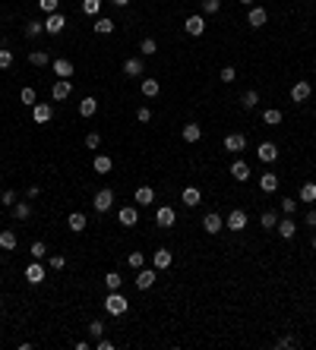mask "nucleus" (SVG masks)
<instances>
[{
    "mask_svg": "<svg viewBox=\"0 0 316 350\" xmlns=\"http://www.w3.org/2000/svg\"><path fill=\"white\" fill-rule=\"evenodd\" d=\"M225 227L234 230V233L243 230V227H247V212H243V208H234V212L228 215V221H225Z\"/></svg>",
    "mask_w": 316,
    "mask_h": 350,
    "instance_id": "obj_8",
    "label": "nucleus"
},
{
    "mask_svg": "<svg viewBox=\"0 0 316 350\" xmlns=\"http://www.w3.org/2000/svg\"><path fill=\"white\" fill-rule=\"evenodd\" d=\"M67 29V16L57 10V13H48V19H44V32L48 35H60Z\"/></svg>",
    "mask_w": 316,
    "mask_h": 350,
    "instance_id": "obj_3",
    "label": "nucleus"
},
{
    "mask_svg": "<svg viewBox=\"0 0 316 350\" xmlns=\"http://www.w3.org/2000/svg\"><path fill=\"white\" fill-rule=\"evenodd\" d=\"M38 7L44 13H57V7H60V0H38Z\"/></svg>",
    "mask_w": 316,
    "mask_h": 350,
    "instance_id": "obj_48",
    "label": "nucleus"
},
{
    "mask_svg": "<svg viewBox=\"0 0 316 350\" xmlns=\"http://www.w3.org/2000/svg\"><path fill=\"white\" fill-rule=\"evenodd\" d=\"M139 51H143V57H152V54H158V41H155V38H143V44H139Z\"/></svg>",
    "mask_w": 316,
    "mask_h": 350,
    "instance_id": "obj_38",
    "label": "nucleus"
},
{
    "mask_svg": "<svg viewBox=\"0 0 316 350\" xmlns=\"http://www.w3.org/2000/svg\"><path fill=\"white\" fill-rule=\"evenodd\" d=\"M98 10H101V0H83V13L86 16H98Z\"/></svg>",
    "mask_w": 316,
    "mask_h": 350,
    "instance_id": "obj_42",
    "label": "nucleus"
},
{
    "mask_svg": "<svg viewBox=\"0 0 316 350\" xmlns=\"http://www.w3.org/2000/svg\"><path fill=\"white\" fill-rule=\"evenodd\" d=\"M136 120H139V123H149V120H152V111H149V108H139V111H136Z\"/></svg>",
    "mask_w": 316,
    "mask_h": 350,
    "instance_id": "obj_53",
    "label": "nucleus"
},
{
    "mask_svg": "<svg viewBox=\"0 0 316 350\" xmlns=\"http://www.w3.org/2000/svg\"><path fill=\"white\" fill-rule=\"evenodd\" d=\"M294 208H297V199H285L282 202V212L285 215H294Z\"/></svg>",
    "mask_w": 316,
    "mask_h": 350,
    "instance_id": "obj_54",
    "label": "nucleus"
},
{
    "mask_svg": "<svg viewBox=\"0 0 316 350\" xmlns=\"http://www.w3.org/2000/svg\"><path fill=\"white\" fill-rule=\"evenodd\" d=\"M51 114H54V111H51V104H48V101H38V104L32 108V120H35V123H48V120H51Z\"/></svg>",
    "mask_w": 316,
    "mask_h": 350,
    "instance_id": "obj_14",
    "label": "nucleus"
},
{
    "mask_svg": "<svg viewBox=\"0 0 316 350\" xmlns=\"http://www.w3.org/2000/svg\"><path fill=\"white\" fill-rule=\"evenodd\" d=\"M92 29H95L98 35H111V32H114V19L101 16V19H95V26H92Z\"/></svg>",
    "mask_w": 316,
    "mask_h": 350,
    "instance_id": "obj_33",
    "label": "nucleus"
},
{
    "mask_svg": "<svg viewBox=\"0 0 316 350\" xmlns=\"http://www.w3.org/2000/svg\"><path fill=\"white\" fill-rule=\"evenodd\" d=\"M44 32V22H38V19H32L29 26H26V38H38V35Z\"/></svg>",
    "mask_w": 316,
    "mask_h": 350,
    "instance_id": "obj_39",
    "label": "nucleus"
},
{
    "mask_svg": "<svg viewBox=\"0 0 316 350\" xmlns=\"http://www.w3.org/2000/svg\"><path fill=\"white\" fill-rule=\"evenodd\" d=\"M123 73H127V76H143V73H146L143 57H127V60H123Z\"/></svg>",
    "mask_w": 316,
    "mask_h": 350,
    "instance_id": "obj_13",
    "label": "nucleus"
},
{
    "mask_svg": "<svg viewBox=\"0 0 316 350\" xmlns=\"http://www.w3.org/2000/svg\"><path fill=\"white\" fill-rule=\"evenodd\" d=\"M155 281H158V268L155 265H152V268H139V272H136V287L139 290H149Z\"/></svg>",
    "mask_w": 316,
    "mask_h": 350,
    "instance_id": "obj_2",
    "label": "nucleus"
},
{
    "mask_svg": "<svg viewBox=\"0 0 316 350\" xmlns=\"http://www.w3.org/2000/svg\"><path fill=\"white\" fill-rule=\"evenodd\" d=\"M256 155H260V161H275V158H278V148H275L272 142H260Z\"/></svg>",
    "mask_w": 316,
    "mask_h": 350,
    "instance_id": "obj_25",
    "label": "nucleus"
},
{
    "mask_svg": "<svg viewBox=\"0 0 316 350\" xmlns=\"http://www.w3.org/2000/svg\"><path fill=\"white\" fill-rule=\"evenodd\" d=\"M313 249H316V237H313Z\"/></svg>",
    "mask_w": 316,
    "mask_h": 350,
    "instance_id": "obj_61",
    "label": "nucleus"
},
{
    "mask_svg": "<svg viewBox=\"0 0 316 350\" xmlns=\"http://www.w3.org/2000/svg\"><path fill=\"white\" fill-rule=\"evenodd\" d=\"M13 218H16V221H29V218H32V205H29V202H16V205H13Z\"/></svg>",
    "mask_w": 316,
    "mask_h": 350,
    "instance_id": "obj_30",
    "label": "nucleus"
},
{
    "mask_svg": "<svg viewBox=\"0 0 316 350\" xmlns=\"http://www.w3.org/2000/svg\"><path fill=\"white\" fill-rule=\"evenodd\" d=\"M231 177L237 180V183L250 180V164H247V161H240V158H234V161H231Z\"/></svg>",
    "mask_w": 316,
    "mask_h": 350,
    "instance_id": "obj_10",
    "label": "nucleus"
},
{
    "mask_svg": "<svg viewBox=\"0 0 316 350\" xmlns=\"http://www.w3.org/2000/svg\"><path fill=\"white\" fill-rule=\"evenodd\" d=\"M310 82H307V79H300V82H294V85H291V101H294V104H303V101H310Z\"/></svg>",
    "mask_w": 316,
    "mask_h": 350,
    "instance_id": "obj_6",
    "label": "nucleus"
},
{
    "mask_svg": "<svg viewBox=\"0 0 316 350\" xmlns=\"http://www.w3.org/2000/svg\"><path fill=\"white\" fill-rule=\"evenodd\" d=\"M200 139H203V130H200V123H186L183 126V142H200Z\"/></svg>",
    "mask_w": 316,
    "mask_h": 350,
    "instance_id": "obj_24",
    "label": "nucleus"
},
{
    "mask_svg": "<svg viewBox=\"0 0 316 350\" xmlns=\"http://www.w3.org/2000/svg\"><path fill=\"white\" fill-rule=\"evenodd\" d=\"M92 167H95V173H108V170L114 167V161H111V155H95Z\"/></svg>",
    "mask_w": 316,
    "mask_h": 350,
    "instance_id": "obj_28",
    "label": "nucleus"
},
{
    "mask_svg": "<svg viewBox=\"0 0 316 350\" xmlns=\"http://www.w3.org/2000/svg\"><path fill=\"white\" fill-rule=\"evenodd\" d=\"M240 104H243V108H247V111H253L256 108V104H260V92H243V98H240Z\"/></svg>",
    "mask_w": 316,
    "mask_h": 350,
    "instance_id": "obj_35",
    "label": "nucleus"
},
{
    "mask_svg": "<svg viewBox=\"0 0 316 350\" xmlns=\"http://www.w3.org/2000/svg\"><path fill=\"white\" fill-rule=\"evenodd\" d=\"M10 66H13V51L0 48V69H10Z\"/></svg>",
    "mask_w": 316,
    "mask_h": 350,
    "instance_id": "obj_44",
    "label": "nucleus"
},
{
    "mask_svg": "<svg viewBox=\"0 0 316 350\" xmlns=\"http://www.w3.org/2000/svg\"><path fill=\"white\" fill-rule=\"evenodd\" d=\"M139 89H143L146 98H155L158 95V79H143V85H139Z\"/></svg>",
    "mask_w": 316,
    "mask_h": 350,
    "instance_id": "obj_36",
    "label": "nucleus"
},
{
    "mask_svg": "<svg viewBox=\"0 0 316 350\" xmlns=\"http://www.w3.org/2000/svg\"><path fill=\"white\" fill-rule=\"evenodd\" d=\"M263 123L266 126H278V123H282V111H275V108L263 111Z\"/></svg>",
    "mask_w": 316,
    "mask_h": 350,
    "instance_id": "obj_34",
    "label": "nucleus"
},
{
    "mask_svg": "<svg viewBox=\"0 0 316 350\" xmlns=\"http://www.w3.org/2000/svg\"><path fill=\"white\" fill-rule=\"evenodd\" d=\"M19 101H22V104H29V108H35V104H38V95H35V89L26 85V89L19 92Z\"/></svg>",
    "mask_w": 316,
    "mask_h": 350,
    "instance_id": "obj_37",
    "label": "nucleus"
},
{
    "mask_svg": "<svg viewBox=\"0 0 316 350\" xmlns=\"http://www.w3.org/2000/svg\"><path fill=\"white\" fill-rule=\"evenodd\" d=\"M104 284H108V290H120V284H123V278L117 275V272H108V278H104Z\"/></svg>",
    "mask_w": 316,
    "mask_h": 350,
    "instance_id": "obj_43",
    "label": "nucleus"
},
{
    "mask_svg": "<svg viewBox=\"0 0 316 350\" xmlns=\"http://www.w3.org/2000/svg\"><path fill=\"white\" fill-rule=\"evenodd\" d=\"M218 10H221V0H203V13L212 16V13H218Z\"/></svg>",
    "mask_w": 316,
    "mask_h": 350,
    "instance_id": "obj_47",
    "label": "nucleus"
},
{
    "mask_svg": "<svg viewBox=\"0 0 316 350\" xmlns=\"http://www.w3.org/2000/svg\"><path fill=\"white\" fill-rule=\"evenodd\" d=\"M51 268H54V272H60V268L67 265V259H64V255H51V262H48Z\"/></svg>",
    "mask_w": 316,
    "mask_h": 350,
    "instance_id": "obj_52",
    "label": "nucleus"
},
{
    "mask_svg": "<svg viewBox=\"0 0 316 350\" xmlns=\"http://www.w3.org/2000/svg\"><path fill=\"white\" fill-rule=\"evenodd\" d=\"M240 4H243V7H256V0H240Z\"/></svg>",
    "mask_w": 316,
    "mask_h": 350,
    "instance_id": "obj_60",
    "label": "nucleus"
},
{
    "mask_svg": "<svg viewBox=\"0 0 316 350\" xmlns=\"http://www.w3.org/2000/svg\"><path fill=\"white\" fill-rule=\"evenodd\" d=\"M16 243H19V240H16L13 230H4V233H0V249H4V252H13Z\"/></svg>",
    "mask_w": 316,
    "mask_h": 350,
    "instance_id": "obj_27",
    "label": "nucleus"
},
{
    "mask_svg": "<svg viewBox=\"0 0 316 350\" xmlns=\"http://www.w3.org/2000/svg\"><path fill=\"white\" fill-rule=\"evenodd\" d=\"M38 193H41V190H38V186H29V190H26V196H29V202H32V199H35V196H38Z\"/></svg>",
    "mask_w": 316,
    "mask_h": 350,
    "instance_id": "obj_58",
    "label": "nucleus"
},
{
    "mask_svg": "<svg viewBox=\"0 0 316 350\" xmlns=\"http://www.w3.org/2000/svg\"><path fill=\"white\" fill-rule=\"evenodd\" d=\"M218 79H221V82H234V79H237V73H234V66H225V69L218 73Z\"/></svg>",
    "mask_w": 316,
    "mask_h": 350,
    "instance_id": "obj_49",
    "label": "nucleus"
},
{
    "mask_svg": "<svg viewBox=\"0 0 316 350\" xmlns=\"http://www.w3.org/2000/svg\"><path fill=\"white\" fill-rule=\"evenodd\" d=\"M171 262H174L171 249H158V252H152V265H155L158 272H165V268H171Z\"/></svg>",
    "mask_w": 316,
    "mask_h": 350,
    "instance_id": "obj_16",
    "label": "nucleus"
},
{
    "mask_svg": "<svg viewBox=\"0 0 316 350\" xmlns=\"http://www.w3.org/2000/svg\"><path fill=\"white\" fill-rule=\"evenodd\" d=\"M225 148L228 151H243V148H247V136H243V133H228L225 136Z\"/></svg>",
    "mask_w": 316,
    "mask_h": 350,
    "instance_id": "obj_15",
    "label": "nucleus"
},
{
    "mask_svg": "<svg viewBox=\"0 0 316 350\" xmlns=\"http://www.w3.org/2000/svg\"><path fill=\"white\" fill-rule=\"evenodd\" d=\"M247 19H250V26H253V29H263V26H266V19H269V13H266L263 7H250Z\"/></svg>",
    "mask_w": 316,
    "mask_h": 350,
    "instance_id": "obj_21",
    "label": "nucleus"
},
{
    "mask_svg": "<svg viewBox=\"0 0 316 350\" xmlns=\"http://www.w3.org/2000/svg\"><path fill=\"white\" fill-rule=\"evenodd\" d=\"M70 92H73L70 79H57V82L51 85V98H54V101H64V98H70Z\"/></svg>",
    "mask_w": 316,
    "mask_h": 350,
    "instance_id": "obj_12",
    "label": "nucleus"
},
{
    "mask_svg": "<svg viewBox=\"0 0 316 350\" xmlns=\"http://www.w3.org/2000/svg\"><path fill=\"white\" fill-rule=\"evenodd\" d=\"M260 190L263 193H275L278 190V173H272V170L263 173V177H260Z\"/></svg>",
    "mask_w": 316,
    "mask_h": 350,
    "instance_id": "obj_23",
    "label": "nucleus"
},
{
    "mask_svg": "<svg viewBox=\"0 0 316 350\" xmlns=\"http://www.w3.org/2000/svg\"><path fill=\"white\" fill-rule=\"evenodd\" d=\"M143 252H130V255H127V265H130V268H136V272H139V268H143Z\"/></svg>",
    "mask_w": 316,
    "mask_h": 350,
    "instance_id": "obj_45",
    "label": "nucleus"
},
{
    "mask_svg": "<svg viewBox=\"0 0 316 350\" xmlns=\"http://www.w3.org/2000/svg\"><path fill=\"white\" fill-rule=\"evenodd\" d=\"M51 66H54V76H60V79L73 76V60H67V57H57Z\"/></svg>",
    "mask_w": 316,
    "mask_h": 350,
    "instance_id": "obj_18",
    "label": "nucleus"
},
{
    "mask_svg": "<svg viewBox=\"0 0 316 350\" xmlns=\"http://www.w3.org/2000/svg\"><path fill=\"white\" fill-rule=\"evenodd\" d=\"M111 4H114V7H120V10H123V7H130V0H111Z\"/></svg>",
    "mask_w": 316,
    "mask_h": 350,
    "instance_id": "obj_59",
    "label": "nucleus"
},
{
    "mask_svg": "<svg viewBox=\"0 0 316 350\" xmlns=\"http://www.w3.org/2000/svg\"><path fill=\"white\" fill-rule=\"evenodd\" d=\"M95 347H98V350H114V344L108 341V337H98V341H95Z\"/></svg>",
    "mask_w": 316,
    "mask_h": 350,
    "instance_id": "obj_55",
    "label": "nucleus"
},
{
    "mask_svg": "<svg viewBox=\"0 0 316 350\" xmlns=\"http://www.w3.org/2000/svg\"><path fill=\"white\" fill-rule=\"evenodd\" d=\"M297 202H316V183L313 180H307V183L300 186V199Z\"/></svg>",
    "mask_w": 316,
    "mask_h": 350,
    "instance_id": "obj_29",
    "label": "nucleus"
},
{
    "mask_svg": "<svg viewBox=\"0 0 316 350\" xmlns=\"http://www.w3.org/2000/svg\"><path fill=\"white\" fill-rule=\"evenodd\" d=\"M155 202V190L152 186H139L136 190V205H152Z\"/></svg>",
    "mask_w": 316,
    "mask_h": 350,
    "instance_id": "obj_26",
    "label": "nucleus"
},
{
    "mask_svg": "<svg viewBox=\"0 0 316 350\" xmlns=\"http://www.w3.org/2000/svg\"><path fill=\"white\" fill-rule=\"evenodd\" d=\"M183 32H186V35H193V38H200V35L206 32V19H203L200 13L186 16V22H183Z\"/></svg>",
    "mask_w": 316,
    "mask_h": 350,
    "instance_id": "obj_4",
    "label": "nucleus"
},
{
    "mask_svg": "<svg viewBox=\"0 0 316 350\" xmlns=\"http://www.w3.org/2000/svg\"><path fill=\"white\" fill-rule=\"evenodd\" d=\"M200 202H203V193L196 190V186H183V205L186 208H196Z\"/></svg>",
    "mask_w": 316,
    "mask_h": 350,
    "instance_id": "obj_22",
    "label": "nucleus"
},
{
    "mask_svg": "<svg viewBox=\"0 0 316 350\" xmlns=\"http://www.w3.org/2000/svg\"><path fill=\"white\" fill-rule=\"evenodd\" d=\"M44 252H48V246H44L41 240H35L32 243V259H44Z\"/></svg>",
    "mask_w": 316,
    "mask_h": 350,
    "instance_id": "obj_46",
    "label": "nucleus"
},
{
    "mask_svg": "<svg viewBox=\"0 0 316 350\" xmlns=\"http://www.w3.org/2000/svg\"><path fill=\"white\" fill-rule=\"evenodd\" d=\"M29 63L32 66H48L51 57H48V51H29Z\"/></svg>",
    "mask_w": 316,
    "mask_h": 350,
    "instance_id": "obj_31",
    "label": "nucleus"
},
{
    "mask_svg": "<svg viewBox=\"0 0 316 350\" xmlns=\"http://www.w3.org/2000/svg\"><path fill=\"white\" fill-rule=\"evenodd\" d=\"M26 281H29V284H41V281H44V268L38 265V259L29 262V268H26Z\"/></svg>",
    "mask_w": 316,
    "mask_h": 350,
    "instance_id": "obj_19",
    "label": "nucleus"
},
{
    "mask_svg": "<svg viewBox=\"0 0 316 350\" xmlns=\"http://www.w3.org/2000/svg\"><path fill=\"white\" fill-rule=\"evenodd\" d=\"M104 309H108V316H123V312L130 309V300H127L120 290H108V297H104Z\"/></svg>",
    "mask_w": 316,
    "mask_h": 350,
    "instance_id": "obj_1",
    "label": "nucleus"
},
{
    "mask_svg": "<svg viewBox=\"0 0 316 350\" xmlns=\"http://www.w3.org/2000/svg\"><path fill=\"white\" fill-rule=\"evenodd\" d=\"M0 202H4V205H10V208H13V205H16V193H13V190H7L4 196H0Z\"/></svg>",
    "mask_w": 316,
    "mask_h": 350,
    "instance_id": "obj_51",
    "label": "nucleus"
},
{
    "mask_svg": "<svg viewBox=\"0 0 316 350\" xmlns=\"http://www.w3.org/2000/svg\"><path fill=\"white\" fill-rule=\"evenodd\" d=\"M174 221H177V212H174L171 205H161L155 212V224L158 227H174Z\"/></svg>",
    "mask_w": 316,
    "mask_h": 350,
    "instance_id": "obj_9",
    "label": "nucleus"
},
{
    "mask_svg": "<svg viewBox=\"0 0 316 350\" xmlns=\"http://www.w3.org/2000/svg\"><path fill=\"white\" fill-rule=\"evenodd\" d=\"M89 334L95 337V341H98V337H104V322H101V319H92V322H89Z\"/></svg>",
    "mask_w": 316,
    "mask_h": 350,
    "instance_id": "obj_41",
    "label": "nucleus"
},
{
    "mask_svg": "<svg viewBox=\"0 0 316 350\" xmlns=\"http://www.w3.org/2000/svg\"><path fill=\"white\" fill-rule=\"evenodd\" d=\"M98 145H101V136H98V133H89V136H86V148H92V151H95Z\"/></svg>",
    "mask_w": 316,
    "mask_h": 350,
    "instance_id": "obj_50",
    "label": "nucleus"
},
{
    "mask_svg": "<svg viewBox=\"0 0 316 350\" xmlns=\"http://www.w3.org/2000/svg\"><path fill=\"white\" fill-rule=\"evenodd\" d=\"M275 230H278V237H282V240H291V237H294V233H297V224H294V221H291V215H285L282 221H278V224H275Z\"/></svg>",
    "mask_w": 316,
    "mask_h": 350,
    "instance_id": "obj_11",
    "label": "nucleus"
},
{
    "mask_svg": "<svg viewBox=\"0 0 316 350\" xmlns=\"http://www.w3.org/2000/svg\"><path fill=\"white\" fill-rule=\"evenodd\" d=\"M260 224H263L266 230H275V224H278V215H275V212H263V218H260Z\"/></svg>",
    "mask_w": 316,
    "mask_h": 350,
    "instance_id": "obj_40",
    "label": "nucleus"
},
{
    "mask_svg": "<svg viewBox=\"0 0 316 350\" xmlns=\"http://www.w3.org/2000/svg\"><path fill=\"white\" fill-rule=\"evenodd\" d=\"M117 221H120L123 227H136L139 224V208L136 205H123L120 212H117Z\"/></svg>",
    "mask_w": 316,
    "mask_h": 350,
    "instance_id": "obj_5",
    "label": "nucleus"
},
{
    "mask_svg": "<svg viewBox=\"0 0 316 350\" xmlns=\"http://www.w3.org/2000/svg\"><path fill=\"white\" fill-rule=\"evenodd\" d=\"M92 205H95V212H98V215H104V212H108V208L114 205V193H111V190H98V193H95V199H92Z\"/></svg>",
    "mask_w": 316,
    "mask_h": 350,
    "instance_id": "obj_7",
    "label": "nucleus"
},
{
    "mask_svg": "<svg viewBox=\"0 0 316 350\" xmlns=\"http://www.w3.org/2000/svg\"><path fill=\"white\" fill-rule=\"evenodd\" d=\"M203 227H206V233H218L221 227H225V221H221L218 212H209V215L203 218Z\"/></svg>",
    "mask_w": 316,
    "mask_h": 350,
    "instance_id": "obj_17",
    "label": "nucleus"
},
{
    "mask_svg": "<svg viewBox=\"0 0 316 350\" xmlns=\"http://www.w3.org/2000/svg\"><path fill=\"white\" fill-rule=\"evenodd\" d=\"M278 347H297L294 337H278Z\"/></svg>",
    "mask_w": 316,
    "mask_h": 350,
    "instance_id": "obj_56",
    "label": "nucleus"
},
{
    "mask_svg": "<svg viewBox=\"0 0 316 350\" xmlns=\"http://www.w3.org/2000/svg\"><path fill=\"white\" fill-rule=\"evenodd\" d=\"M67 224H70V230H73V233H83V230L89 227V218H86L83 212H73V215L67 218Z\"/></svg>",
    "mask_w": 316,
    "mask_h": 350,
    "instance_id": "obj_20",
    "label": "nucleus"
},
{
    "mask_svg": "<svg viewBox=\"0 0 316 350\" xmlns=\"http://www.w3.org/2000/svg\"><path fill=\"white\" fill-rule=\"evenodd\" d=\"M303 221H307V227H316V212H313V208L307 212V218H303Z\"/></svg>",
    "mask_w": 316,
    "mask_h": 350,
    "instance_id": "obj_57",
    "label": "nucleus"
},
{
    "mask_svg": "<svg viewBox=\"0 0 316 350\" xmlns=\"http://www.w3.org/2000/svg\"><path fill=\"white\" fill-rule=\"evenodd\" d=\"M95 111H98V101L95 98H83V101H79V114H83V117H95Z\"/></svg>",
    "mask_w": 316,
    "mask_h": 350,
    "instance_id": "obj_32",
    "label": "nucleus"
}]
</instances>
